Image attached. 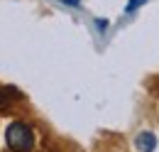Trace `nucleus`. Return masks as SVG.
Instances as JSON below:
<instances>
[{
  "mask_svg": "<svg viewBox=\"0 0 159 152\" xmlns=\"http://www.w3.org/2000/svg\"><path fill=\"white\" fill-rule=\"evenodd\" d=\"M2 145L7 152H34L37 150V130L25 120H10L2 125Z\"/></svg>",
  "mask_w": 159,
  "mask_h": 152,
  "instance_id": "f257e3e1",
  "label": "nucleus"
}]
</instances>
